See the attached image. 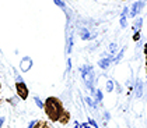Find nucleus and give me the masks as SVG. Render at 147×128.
<instances>
[{
  "label": "nucleus",
  "instance_id": "1",
  "mask_svg": "<svg viewBox=\"0 0 147 128\" xmlns=\"http://www.w3.org/2000/svg\"><path fill=\"white\" fill-rule=\"evenodd\" d=\"M44 110H45V114L49 118V121L56 123V121H59L62 113L65 111V106H63L62 100L59 97L49 96V97H46V100L44 102Z\"/></svg>",
  "mask_w": 147,
  "mask_h": 128
},
{
  "label": "nucleus",
  "instance_id": "3",
  "mask_svg": "<svg viewBox=\"0 0 147 128\" xmlns=\"http://www.w3.org/2000/svg\"><path fill=\"white\" fill-rule=\"evenodd\" d=\"M69 121H70V111L65 109V111L62 113V116L59 118V123L63 124V125H66V124H69Z\"/></svg>",
  "mask_w": 147,
  "mask_h": 128
},
{
  "label": "nucleus",
  "instance_id": "6",
  "mask_svg": "<svg viewBox=\"0 0 147 128\" xmlns=\"http://www.w3.org/2000/svg\"><path fill=\"white\" fill-rule=\"evenodd\" d=\"M0 103H1V96H0Z\"/></svg>",
  "mask_w": 147,
  "mask_h": 128
},
{
  "label": "nucleus",
  "instance_id": "4",
  "mask_svg": "<svg viewBox=\"0 0 147 128\" xmlns=\"http://www.w3.org/2000/svg\"><path fill=\"white\" fill-rule=\"evenodd\" d=\"M32 128H52V125L48 121H45V120H39V121L35 123Z\"/></svg>",
  "mask_w": 147,
  "mask_h": 128
},
{
  "label": "nucleus",
  "instance_id": "2",
  "mask_svg": "<svg viewBox=\"0 0 147 128\" xmlns=\"http://www.w3.org/2000/svg\"><path fill=\"white\" fill-rule=\"evenodd\" d=\"M16 91H17V95L18 97H21L23 100H25L30 95V91H28V86L24 84V82H17L16 84Z\"/></svg>",
  "mask_w": 147,
  "mask_h": 128
},
{
  "label": "nucleus",
  "instance_id": "5",
  "mask_svg": "<svg viewBox=\"0 0 147 128\" xmlns=\"http://www.w3.org/2000/svg\"><path fill=\"white\" fill-rule=\"evenodd\" d=\"M0 89H1V82H0Z\"/></svg>",
  "mask_w": 147,
  "mask_h": 128
}]
</instances>
